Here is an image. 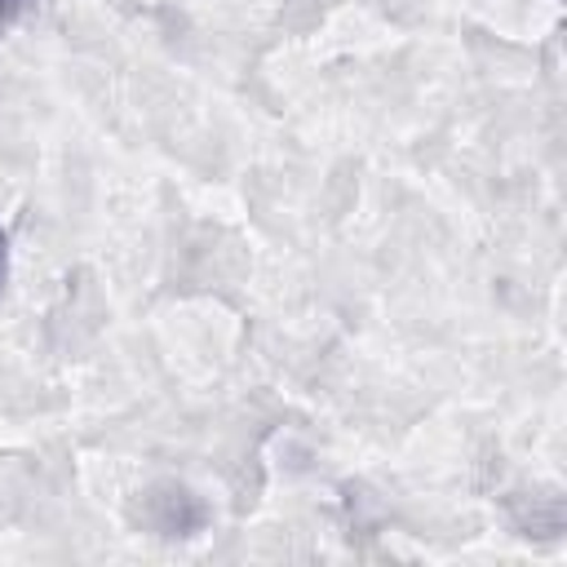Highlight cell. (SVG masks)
Listing matches in <instances>:
<instances>
[{
	"instance_id": "6da1fadb",
	"label": "cell",
	"mask_w": 567,
	"mask_h": 567,
	"mask_svg": "<svg viewBox=\"0 0 567 567\" xmlns=\"http://www.w3.org/2000/svg\"><path fill=\"white\" fill-rule=\"evenodd\" d=\"M22 4H27V0H0V31L22 13Z\"/></svg>"
},
{
	"instance_id": "7a4b0ae2",
	"label": "cell",
	"mask_w": 567,
	"mask_h": 567,
	"mask_svg": "<svg viewBox=\"0 0 567 567\" xmlns=\"http://www.w3.org/2000/svg\"><path fill=\"white\" fill-rule=\"evenodd\" d=\"M4 279H9V235L0 226V288H4Z\"/></svg>"
}]
</instances>
